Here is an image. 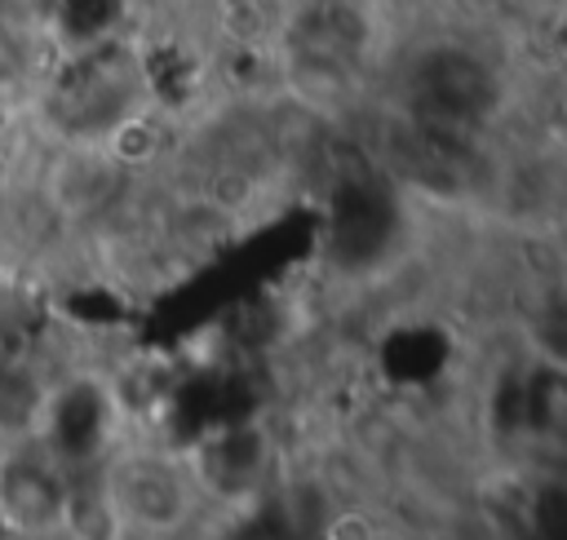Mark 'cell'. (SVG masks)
Segmentation results:
<instances>
[{
  "label": "cell",
  "instance_id": "cell-1",
  "mask_svg": "<svg viewBox=\"0 0 567 540\" xmlns=\"http://www.w3.org/2000/svg\"><path fill=\"white\" fill-rule=\"evenodd\" d=\"M115 513L137 531H177L190 513L195 482L159 456H133L115 474H106Z\"/></svg>",
  "mask_w": 567,
  "mask_h": 540
},
{
  "label": "cell",
  "instance_id": "cell-2",
  "mask_svg": "<svg viewBox=\"0 0 567 540\" xmlns=\"http://www.w3.org/2000/svg\"><path fill=\"white\" fill-rule=\"evenodd\" d=\"M4 513L27 531H49L66 522V482L40 460H9L0 478Z\"/></svg>",
  "mask_w": 567,
  "mask_h": 540
},
{
  "label": "cell",
  "instance_id": "cell-3",
  "mask_svg": "<svg viewBox=\"0 0 567 540\" xmlns=\"http://www.w3.org/2000/svg\"><path fill=\"white\" fill-rule=\"evenodd\" d=\"M266 465V447L257 434L248 429H221L217 438H208L204 447V460H199V482L221 496V500H235V496H252L248 487H257V474Z\"/></svg>",
  "mask_w": 567,
  "mask_h": 540
},
{
  "label": "cell",
  "instance_id": "cell-4",
  "mask_svg": "<svg viewBox=\"0 0 567 540\" xmlns=\"http://www.w3.org/2000/svg\"><path fill=\"white\" fill-rule=\"evenodd\" d=\"M22 66H27V58H22V40H18V31H13L9 22H0V84L18 80Z\"/></svg>",
  "mask_w": 567,
  "mask_h": 540
},
{
  "label": "cell",
  "instance_id": "cell-5",
  "mask_svg": "<svg viewBox=\"0 0 567 540\" xmlns=\"http://www.w3.org/2000/svg\"><path fill=\"white\" fill-rule=\"evenodd\" d=\"M239 540H284V531H279V522H252L239 531Z\"/></svg>",
  "mask_w": 567,
  "mask_h": 540
}]
</instances>
